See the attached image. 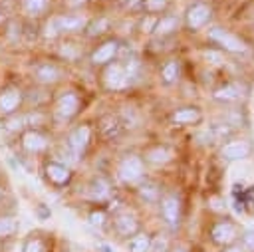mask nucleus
<instances>
[{"label":"nucleus","mask_w":254,"mask_h":252,"mask_svg":"<svg viewBox=\"0 0 254 252\" xmlns=\"http://www.w3.org/2000/svg\"><path fill=\"white\" fill-rule=\"evenodd\" d=\"M109 26H111L109 18L99 16V18H95V20H91V22H87V24H85V34H87L89 38H95V36L105 34V32L109 30Z\"/></svg>","instance_id":"24"},{"label":"nucleus","mask_w":254,"mask_h":252,"mask_svg":"<svg viewBox=\"0 0 254 252\" xmlns=\"http://www.w3.org/2000/svg\"><path fill=\"white\" fill-rule=\"evenodd\" d=\"M139 196L147 202H159L161 198V189L155 185V183H143L139 187Z\"/></svg>","instance_id":"26"},{"label":"nucleus","mask_w":254,"mask_h":252,"mask_svg":"<svg viewBox=\"0 0 254 252\" xmlns=\"http://www.w3.org/2000/svg\"><path fill=\"white\" fill-rule=\"evenodd\" d=\"M206 40L212 44V48L220 50L222 54H232V56H242L248 52V44L236 36L230 30H224L220 26H210L206 30Z\"/></svg>","instance_id":"1"},{"label":"nucleus","mask_w":254,"mask_h":252,"mask_svg":"<svg viewBox=\"0 0 254 252\" xmlns=\"http://www.w3.org/2000/svg\"><path fill=\"white\" fill-rule=\"evenodd\" d=\"M119 52V42L117 40H107L103 44H99L93 52H91V63L93 65H107L113 62V58Z\"/></svg>","instance_id":"12"},{"label":"nucleus","mask_w":254,"mask_h":252,"mask_svg":"<svg viewBox=\"0 0 254 252\" xmlns=\"http://www.w3.org/2000/svg\"><path fill=\"white\" fill-rule=\"evenodd\" d=\"M171 159H173V151L165 145H155V147L145 151V161L151 165H165Z\"/></svg>","instance_id":"19"},{"label":"nucleus","mask_w":254,"mask_h":252,"mask_svg":"<svg viewBox=\"0 0 254 252\" xmlns=\"http://www.w3.org/2000/svg\"><path fill=\"white\" fill-rule=\"evenodd\" d=\"M113 226H115V232H117L119 236H123V238H129V236H133V234L139 232V220H137V216H135L133 212H129V210H123V212L115 214Z\"/></svg>","instance_id":"11"},{"label":"nucleus","mask_w":254,"mask_h":252,"mask_svg":"<svg viewBox=\"0 0 254 252\" xmlns=\"http://www.w3.org/2000/svg\"><path fill=\"white\" fill-rule=\"evenodd\" d=\"M220 252H246V250L242 248V244H240V242H234V244H230V246L220 248Z\"/></svg>","instance_id":"36"},{"label":"nucleus","mask_w":254,"mask_h":252,"mask_svg":"<svg viewBox=\"0 0 254 252\" xmlns=\"http://www.w3.org/2000/svg\"><path fill=\"white\" fill-rule=\"evenodd\" d=\"M149 248H151V236L147 232H137L127 240L129 252H149Z\"/></svg>","instance_id":"23"},{"label":"nucleus","mask_w":254,"mask_h":252,"mask_svg":"<svg viewBox=\"0 0 254 252\" xmlns=\"http://www.w3.org/2000/svg\"><path fill=\"white\" fill-rule=\"evenodd\" d=\"M242 248L246 252H254V230H246V232H240V240Z\"/></svg>","instance_id":"33"},{"label":"nucleus","mask_w":254,"mask_h":252,"mask_svg":"<svg viewBox=\"0 0 254 252\" xmlns=\"http://www.w3.org/2000/svg\"><path fill=\"white\" fill-rule=\"evenodd\" d=\"M149 252H171V240L165 234L151 236V248Z\"/></svg>","instance_id":"28"},{"label":"nucleus","mask_w":254,"mask_h":252,"mask_svg":"<svg viewBox=\"0 0 254 252\" xmlns=\"http://www.w3.org/2000/svg\"><path fill=\"white\" fill-rule=\"evenodd\" d=\"M22 101V95L18 89H6L0 93V111L2 113H14Z\"/></svg>","instance_id":"21"},{"label":"nucleus","mask_w":254,"mask_h":252,"mask_svg":"<svg viewBox=\"0 0 254 252\" xmlns=\"http://www.w3.org/2000/svg\"><path fill=\"white\" fill-rule=\"evenodd\" d=\"M99 129H101L105 139H113V137H117L121 133V121L117 117H113V115H107V117L101 119V127Z\"/></svg>","instance_id":"25"},{"label":"nucleus","mask_w":254,"mask_h":252,"mask_svg":"<svg viewBox=\"0 0 254 252\" xmlns=\"http://www.w3.org/2000/svg\"><path fill=\"white\" fill-rule=\"evenodd\" d=\"M250 153H252V145L246 139H228L226 143L220 145V159L226 163L244 161L246 157H250Z\"/></svg>","instance_id":"7"},{"label":"nucleus","mask_w":254,"mask_h":252,"mask_svg":"<svg viewBox=\"0 0 254 252\" xmlns=\"http://www.w3.org/2000/svg\"><path fill=\"white\" fill-rule=\"evenodd\" d=\"M46 177H48L54 185L64 187V185H67V183L71 181V171H69V167H65V165H62V163L50 161V163L46 165Z\"/></svg>","instance_id":"16"},{"label":"nucleus","mask_w":254,"mask_h":252,"mask_svg":"<svg viewBox=\"0 0 254 252\" xmlns=\"http://www.w3.org/2000/svg\"><path fill=\"white\" fill-rule=\"evenodd\" d=\"M22 145H24V149H26L28 153H40V151L46 149L48 139H46L40 131L32 129V131H26V133H24V137H22Z\"/></svg>","instance_id":"18"},{"label":"nucleus","mask_w":254,"mask_h":252,"mask_svg":"<svg viewBox=\"0 0 254 252\" xmlns=\"http://www.w3.org/2000/svg\"><path fill=\"white\" fill-rule=\"evenodd\" d=\"M242 85L234 83V81H228V83H222L220 87H216L212 91V99L222 103V105H230V103H236L242 99Z\"/></svg>","instance_id":"14"},{"label":"nucleus","mask_w":254,"mask_h":252,"mask_svg":"<svg viewBox=\"0 0 254 252\" xmlns=\"http://www.w3.org/2000/svg\"><path fill=\"white\" fill-rule=\"evenodd\" d=\"M159 75H161V81L165 85H175L181 79V62L179 60H167L161 65Z\"/></svg>","instance_id":"17"},{"label":"nucleus","mask_w":254,"mask_h":252,"mask_svg":"<svg viewBox=\"0 0 254 252\" xmlns=\"http://www.w3.org/2000/svg\"><path fill=\"white\" fill-rule=\"evenodd\" d=\"M85 24H87V20L83 16H77V14H62V16H56L48 24V28L54 30L52 34H65V32H81V30H85Z\"/></svg>","instance_id":"8"},{"label":"nucleus","mask_w":254,"mask_h":252,"mask_svg":"<svg viewBox=\"0 0 254 252\" xmlns=\"http://www.w3.org/2000/svg\"><path fill=\"white\" fill-rule=\"evenodd\" d=\"M85 0H69V6H79V4H83Z\"/></svg>","instance_id":"37"},{"label":"nucleus","mask_w":254,"mask_h":252,"mask_svg":"<svg viewBox=\"0 0 254 252\" xmlns=\"http://www.w3.org/2000/svg\"><path fill=\"white\" fill-rule=\"evenodd\" d=\"M131 77L125 69L123 63H107L103 69V85L109 91H121L125 87H129Z\"/></svg>","instance_id":"6"},{"label":"nucleus","mask_w":254,"mask_h":252,"mask_svg":"<svg viewBox=\"0 0 254 252\" xmlns=\"http://www.w3.org/2000/svg\"><path fill=\"white\" fill-rule=\"evenodd\" d=\"M157 204H159V212H161L165 226L171 232H177L183 224V200H181V196L177 192H167V194H161Z\"/></svg>","instance_id":"2"},{"label":"nucleus","mask_w":254,"mask_h":252,"mask_svg":"<svg viewBox=\"0 0 254 252\" xmlns=\"http://www.w3.org/2000/svg\"><path fill=\"white\" fill-rule=\"evenodd\" d=\"M62 77V71L56 63H42L36 67V79L40 83H56Z\"/></svg>","instance_id":"20"},{"label":"nucleus","mask_w":254,"mask_h":252,"mask_svg":"<svg viewBox=\"0 0 254 252\" xmlns=\"http://www.w3.org/2000/svg\"><path fill=\"white\" fill-rule=\"evenodd\" d=\"M77 111H79V97L73 91L60 95V99L56 101V117L60 121H69Z\"/></svg>","instance_id":"10"},{"label":"nucleus","mask_w":254,"mask_h":252,"mask_svg":"<svg viewBox=\"0 0 254 252\" xmlns=\"http://www.w3.org/2000/svg\"><path fill=\"white\" fill-rule=\"evenodd\" d=\"M210 18H212V6L208 2L196 0L189 4V8L185 10V28L189 32H200L202 28L208 26Z\"/></svg>","instance_id":"4"},{"label":"nucleus","mask_w":254,"mask_h":252,"mask_svg":"<svg viewBox=\"0 0 254 252\" xmlns=\"http://www.w3.org/2000/svg\"><path fill=\"white\" fill-rule=\"evenodd\" d=\"M105 210H93V212H89V224L91 226H97V228H101L103 224H105Z\"/></svg>","instance_id":"35"},{"label":"nucleus","mask_w":254,"mask_h":252,"mask_svg":"<svg viewBox=\"0 0 254 252\" xmlns=\"http://www.w3.org/2000/svg\"><path fill=\"white\" fill-rule=\"evenodd\" d=\"M181 28V20L173 14H165V16H159L157 18V24H155V30L153 34L157 38H169L173 34H177Z\"/></svg>","instance_id":"15"},{"label":"nucleus","mask_w":254,"mask_h":252,"mask_svg":"<svg viewBox=\"0 0 254 252\" xmlns=\"http://www.w3.org/2000/svg\"><path fill=\"white\" fill-rule=\"evenodd\" d=\"M18 230V222L10 216H0V236H10Z\"/></svg>","instance_id":"30"},{"label":"nucleus","mask_w":254,"mask_h":252,"mask_svg":"<svg viewBox=\"0 0 254 252\" xmlns=\"http://www.w3.org/2000/svg\"><path fill=\"white\" fill-rule=\"evenodd\" d=\"M117 177L125 185L141 183L145 177V161L139 155H125L117 167Z\"/></svg>","instance_id":"5"},{"label":"nucleus","mask_w":254,"mask_h":252,"mask_svg":"<svg viewBox=\"0 0 254 252\" xmlns=\"http://www.w3.org/2000/svg\"><path fill=\"white\" fill-rule=\"evenodd\" d=\"M2 22H4V12L0 10V24H2Z\"/></svg>","instance_id":"38"},{"label":"nucleus","mask_w":254,"mask_h":252,"mask_svg":"<svg viewBox=\"0 0 254 252\" xmlns=\"http://www.w3.org/2000/svg\"><path fill=\"white\" fill-rule=\"evenodd\" d=\"M109 194H111V187H109V183H107L105 179L97 177V179L91 181V185H89V196H91L93 200L101 202V200L109 198Z\"/></svg>","instance_id":"22"},{"label":"nucleus","mask_w":254,"mask_h":252,"mask_svg":"<svg viewBox=\"0 0 254 252\" xmlns=\"http://www.w3.org/2000/svg\"><path fill=\"white\" fill-rule=\"evenodd\" d=\"M48 6V0H24V10L30 16H40Z\"/></svg>","instance_id":"29"},{"label":"nucleus","mask_w":254,"mask_h":252,"mask_svg":"<svg viewBox=\"0 0 254 252\" xmlns=\"http://www.w3.org/2000/svg\"><path fill=\"white\" fill-rule=\"evenodd\" d=\"M24 252H46V244L40 238H30L24 244Z\"/></svg>","instance_id":"34"},{"label":"nucleus","mask_w":254,"mask_h":252,"mask_svg":"<svg viewBox=\"0 0 254 252\" xmlns=\"http://www.w3.org/2000/svg\"><path fill=\"white\" fill-rule=\"evenodd\" d=\"M202 58L208 62V63H214V65H220L224 63V54L216 48H210V50H202Z\"/></svg>","instance_id":"31"},{"label":"nucleus","mask_w":254,"mask_h":252,"mask_svg":"<svg viewBox=\"0 0 254 252\" xmlns=\"http://www.w3.org/2000/svg\"><path fill=\"white\" fill-rule=\"evenodd\" d=\"M89 139H91V129L87 125H79V127H75V129L69 131V135H67V147H69V151L73 155H81L87 149Z\"/></svg>","instance_id":"13"},{"label":"nucleus","mask_w":254,"mask_h":252,"mask_svg":"<svg viewBox=\"0 0 254 252\" xmlns=\"http://www.w3.org/2000/svg\"><path fill=\"white\" fill-rule=\"evenodd\" d=\"M200 121H202V109L198 105H183L171 113V123L179 127L198 125Z\"/></svg>","instance_id":"9"},{"label":"nucleus","mask_w":254,"mask_h":252,"mask_svg":"<svg viewBox=\"0 0 254 252\" xmlns=\"http://www.w3.org/2000/svg\"><path fill=\"white\" fill-rule=\"evenodd\" d=\"M157 18H159V16H155V14H145L143 20H141V24H139V30H141L143 34H153L155 24H157Z\"/></svg>","instance_id":"32"},{"label":"nucleus","mask_w":254,"mask_h":252,"mask_svg":"<svg viewBox=\"0 0 254 252\" xmlns=\"http://www.w3.org/2000/svg\"><path fill=\"white\" fill-rule=\"evenodd\" d=\"M208 240L218 248L230 246L240 240V226L232 218H218L208 226Z\"/></svg>","instance_id":"3"},{"label":"nucleus","mask_w":254,"mask_h":252,"mask_svg":"<svg viewBox=\"0 0 254 252\" xmlns=\"http://www.w3.org/2000/svg\"><path fill=\"white\" fill-rule=\"evenodd\" d=\"M171 0H143V10L145 14H155L161 16V12H165L169 8Z\"/></svg>","instance_id":"27"}]
</instances>
